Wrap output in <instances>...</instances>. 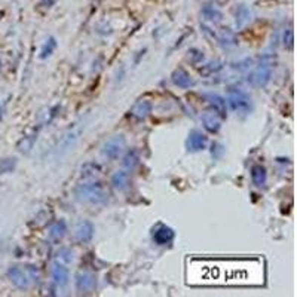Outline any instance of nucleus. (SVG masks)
Wrapping results in <instances>:
<instances>
[{"label":"nucleus","instance_id":"f257e3e1","mask_svg":"<svg viewBox=\"0 0 297 297\" xmlns=\"http://www.w3.org/2000/svg\"><path fill=\"white\" fill-rule=\"evenodd\" d=\"M191 286H262L265 266L262 259L239 260H199L188 265Z\"/></svg>","mask_w":297,"mask_h":297},{"label":"nucleus","instance_id":"f03ea898","mask_svg":"<svg viewBox=\"0 0 297 297\" xmlns=\"http://www.w3.org/2000/svg\"><path fill=\"white\" fill-rule=\"evenodd\" d=\"M9 281L19 290H28L31 286L37 284L39 274L34 266H12L7 269Z\"/></svg>","mask_w":297,"mask_h":297},{"label":"nucleus","instance_id":"7ed1b4c3","mask_svg":"<svg viewBox=\"0 0 297 297\" xmlns=\"http://www.w3.org/2000/svg\"><path fill=\"white\" fill-rule=\"evenodd\" d=\"M76 198L82 202H88L93 205H102L107 202V192L101 183H84L79 185L75 191Z\"/></svg>","mask_w":297,"mask_h":297},{"label":"nucleus","instance_id":"20e7f679","mask_svg":"<svg viewBox=\"0 0 297 297\" xmlns=\"http://www.w3.org/2000/svg\"><path fill=\"white\" fill-rule=\"evenodd\" d=\"M227 101L230 107L239 114H248L253 110L251 97L239 88H230L227 91Z\"/></svg>","mask_w":297,"mask_h":297},{"label":"nucleus","instance_id":"39448f33","mask_svg":"<svg viewBox=\"0 0 297 297\" xmlns=\"http://www.w3.org/2000/svg\"><path fill=\"white\" fill-rule=\"evenodd\" d=\"M271 78H272V66L269 63H262L251 72V75L248 76V82L253 87L260 88V87H266Z\"/></svg>","mask_w":297,"mask_h":297},{"label":"nucleus","instance_id":"423d86ee","mask_svg":"<svg viewBox=\"0 0 297 297\" xmlns=\"http://www.w3.org/2000/svg\"><path fill=\"white\" fill-rule=\"evenodd\" d=\"M123 149H125V138H123V135H116V137L110 138L102 146L101 153L107 159H117L122 155Z\"/></svg>","mask_w":297,"mask_h":297},{"label":"nucleus","instance_id":"0eeeda50","mask_svg":"<svg viewBox=\"0 0 297 297\" xmlns=\"http://www.w3.org/2000/svg\"><path fill=\"white\" fill-rule=\"evenodd\" d=\"M220 117H221V116H220L215 110L211 108V110H206V111L202 113L200 120H202L203 128H205L208 132L215 134V132H218L220 128H221V119H220Z\"/></svg>","mask_w":297,"mask_h":297},{"label":"nucleus","instance_id":"6e6552de","mask_svg":"<svg viewBox=\"0 0 297 297\" xmlns=\"http://www.w3.org/2000/svg\"><path fill=\"white\" fill-rule=\"evenodd\" d=\"M208 146V137L205 134H202V131L199 129H194L186 141V147L189 152H200L205 150Z\"/></svg>","mask_w":297,"mask_h":297},{"label":"nucleus","instance_id":"1a4fd4ad","mask_svg":"<svg viewBox=\"0 0 297 297\" xmlns=\"http://www.w3.org/2000/svg\"><path fill=\"white\" fill-rule=\"evenodd\" d=\"M176 238V232L165 226V224H159L155 230H153V241L158 244V245H167V244H171Z\"/></svg>","mask_w":297,"mask_h":297},{"label":"nucleus","instance_id":"9d476101","mask_svg":"<svg viewBox=\"0 0 297 297\" xmlns=\"http://www.w3.org/2000/svg\"><path fill=\"white\" fill-rule=\"evenodd\" d=\"M171 81L176 87L182 88V90H189L195 87V81L191 78V75L188 72H185L183 69H177L173 75H171Z\"/></svg>","mask_w":297,"mask_h":297},{"label":"nucleus","instance_id":"9b49d317","mask_svg":"<svg viewBox=\"0 0 297 297\" xmlns=\"http://www.w3.org/2000/svg\"><path fill=\"white\" fill-rule=\"evenodd\" d=\"M153 104L149 99H140L137 101L131 108V116L137 120H144L152 113Z\"/></svg>","mask_w":297,"mask_h":297},{"label":"nucleus","instance_id":"f8f14e48","mask_svg":"<svg viewBox=\"0 0 297 297\" xmlns=\"http://www.w3.org/2000/svg\"><path fill=\"white\" fill-rule=\"evenodd\" d=\"M96 277L93 274L84 272L76 277V289L81 293H91L96 289Z\"/></svg>","mask_w":297,"mask_h":297},{"label":"nucleus","instance_id":"ddd939ff","mask_svg":"<svg viewBox=\"0 0 297 297\" xmlns=\"http://www.w3.org/2000/svg\"><path fill=\"white\" fill-rule=\"evenodd\" d=\"M203 99L209 102L212 110H215L221 117H226L227 114V107H226V99L217 94H203Z\"/></svg>","mask_w":297,"mask_h":297},{"label":"nucleus","instance_id":"4468645a","mask_svg":"<svg viewBox=\"0 0 297 297\" xmlns=\"http://www.w3.org/2000/svg\"><path fill=\"white\" fill-rule=\"evenodd\" d=\"M94 236V226L91 221H82L76 229V239L79 242H88Z\"/></svg>","mask_w":297,"mask_h":297},{"label":"nucleus","instance_id":"2eb2a0df","mask_svg":"<svg viewBox=\"0 0 297 297\" xmlns=\"http://www.w3.org/2000/svg\"><path fill=\"white\" fill-rule=\"evenodd\" d=\"M52 280L54 283L58 286V287H64L67 286L69 283V269L60 263H55L54 265V269H52Z\"/></svg>","mask_w":297,"mask_h":297},{"label":"nucleus","instance_id":"dca6fc26","mask_svg":"<svg viewBox=\"0 0 297 297\" xmlns=\"http://www.w3.org/2000/svg\"><path fill=\"white\" fill-rule=\"evenodd\" d=\"M251 180H253V185L256 188H265L266 186V182H268V173H266V168L262 167V165H254L251 168Z\"/></svg>","mask_w":297,"mask_h":297},{"label":"nucleus","instance_id":"f3484780","mask_svg":"<svg viewBox=\"0 0 297 297\" xmlns=\"http://www.w3.org/2000/svg\"><path fill=\"white\" fill-rule=\"evenodd\" d=\"M66 233H67V226H66V223L63 220H60V221H57V223H54L51 226L49 239L54 241V242H58V241H61L66 236Z\"/></svg>","mask_w":297,"mask_h":297},{"label":"nucleus","instance_id":"a211bd4d","mask_svg":"<svg viewBox=\"0 0 297 297\" xmlns=\"http://www.w3.org/2000/svg\"><path fill=\"white\" fill-rule=\"evenodd\" d=\"M111 185L116 191L122 192L129 186V174L125 171H117L113 177H111Z\"/></svg>","mask_w":297,"mask_h":297},{"label":"nucleus","instance_id":"6ab92c4d","mask_svg":"<svg viewBox=\"0 0 297 297\" xmlns=\"http://www.w3.org/2000/svg\"><path fill=\"white\" fill-rule=\"evenodd\" d=\"M250 21H251V12H250V9H248L245 4H241V6L236 9V27H238V28H242V27H245Z\"/></svg>","mask_w":297,"mask_h":297},{"label":"nucleus","instance_id":"aec40b11","mask_svg":"<svg viewBox=\"0 0 297 297\" xmlns=\"http://www.w3.org/2000/svg\"><path fill=\"white\" fill-rule=\"evenodd\" d=\"M55 48H57V40H55L54 37H49V39L43 43V46H42V49H40L39 57H40L42 60H45V58L51 57V55L54 54Z\"/></svg>","mask_w":297,"mask_h":297},{"label":"nucleus","instance_id":"412c9836","mask_svg":"<svg viewBox=\"0 0 297 297\" xmlns=\"http://www.w3.org/2000/svg\"><path fill=\"white\" fill-rule=\"evenodd\" d=\"M138 161H140L138 153H137L135 150H131V152H128L126 156L123 158V167L128 168V170H134V168L138 165Z\"/></svg>","mask_w":297,"mask_h":297},{"label":"nucleus","instance_id":"4be33fe9","mask_svg":"<svg viewBox=\"0 0 297 297\" xmlns=\"http://www.w3.org/2000/svg\"><path fill=\"white\" fill-rule=\"evenodd\" d=\"M203 15H205V18H206L208 21L217 22V21L221 19V13H220V10H217L215 7H205Z\"/></svg>","mask_w":297,"mask_h":297},{"label":"nucleus","instance_id":"5701e85b","mask_svg":"<svg viewBox=\"0 0 297 297\" xmlns=\"http://www.w3.org/2000/svg\"><path fill=\"white\" fill-rule=\"evenodd\" d=\"M16 165V161L15 159H3L0 161V174H4V173H10Z\"/></svg>","mask_w":297,"mask_h":297},{"label":"nucleus","instance_id":"b1692460","mask_svg":"<svg viewBox=\"0 0 297 297\" xmlns=\"http://www.w3.org/2000/svg\"><path fill=\"white\" fill-rule=\"evenodd\" d=\"M220 69H221L220 63H208V64H205L200 69V73H203V75H212V73L218 72Z\"/></svg>","mask_w":297,"mask_h":297},{"label":"nucleus","instance_id":"393cba45","mask_svg":"<svg viewBox=\"0 0 297 297\" xmlns=\"http://www.w3.org/2000/svg\"><path fill=\"white\" fill-rule=\"evenodd\" d=\"M284 46L292 49L293 48V30L289 28L286 33H284Z\"/></svg>","mask_w":297,"mask_h":297},{"label":"nucleus","instance_id":"a878e982","mask_svg":"<svg viewBox=\"0 0 297 297\" xmlns=\"http://www.w3.org/2000/svg\"><path fill=\"white\" fill-rule=\"evenodd\" d=\"M189 54H191V55H189V58L192 60V63H198V61H200V60H203V54H202L200 51L192 49Z\"/></svg>","mask_w":297,"mask_h":297},{"label":"nucleus","instance_id":"bb28decb","mask_svg":"<svg viewBox=\"0 0 297 297\" xmlns=\"http://www.w3.org/2000/svg\"><path fill=\"white\" fill-rule=\"evenodd\" d=\"M58 256H61V257L66 259L67 262H72V260H73V253H70L69 250H61V251L58 253Z\"/></svg>","mask_w":297,"mask_h":297},{"label":"nucleus","instance_id":"cd10ccee","mask_svg":"<svg viewBox=\"0 0 297 297\" xmlns=\"http://www.w3.org/2000/svg\"><path fill=\"white\" fill-rule=\"evenodd\" d=\"M42 1H43V4H45V6H48V7H49L55 0H42Z\"/></svg>","mask_w":297,"mask_h":297}]
</instances>
